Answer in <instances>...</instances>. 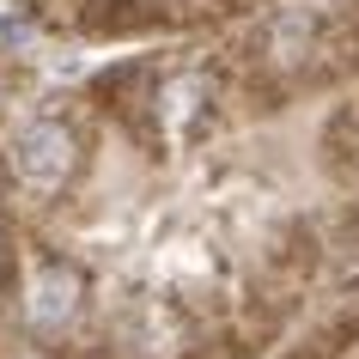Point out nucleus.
Wrapping results in <instances>:
<instances>
[{
  "label": "nucleus",
  "instance_id": "1",
  "mask_svg": "<svg viewBox=\"0 0 359 359\" xmlns=\"http://www.w3.org/2000/svg\"><path fill=\"white\" fill-rule=\"evenodd\" d=\"M79 170V140L61 122H25L13 134V177L31 189H61Z\"/></svg>",
  "mask_w": 359,
  "mask_h": 359
},
{
  "label": "nucleus",
  "instance_id": "2",
  "mask_svg": "<svg viewBox=\"0 0 359 359\" xmlns=\"http://www.w3.org/2000/svg\"><path fill=\"white\" fill-rule=\"evenodd\" d=\"M79 292H86L79 268L74 262H49L37 274V286H31V317H37V329H61L79 311Z\"/></svg>",
  "mask_w": 359,
  "mask_h": 359
}]
</instances>
